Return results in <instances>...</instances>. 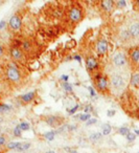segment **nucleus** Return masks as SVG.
Masks as SVG:
<instances>
[{
    "instance_id": "cd10ccee",
    "label": "nucleus",
    "mask_w": 139,
    "mask_h": 153,
    "mask_svg": "<svg viewBox=\"0 0 139 153\" xmlns=\"http://www.w3.org/2000/svg\"><path fill=\"white\" fill-rule=\"evenodd\" d=\"M133 7H134L135 11H139V0L133 1Z\"/></svg>"
},
{
    "instance_id": "b1692460",
    "label": "nucleus",
    "mask_w": 139,
    "mask_h": 153,
    "mask_svg": "<svg viewBox=\"0 0 139 153\" xmlns=\"http://www.w3.org/2000/svg\"><path fill=\"white\" fill-rule=\"evenodd\" d=\"M44 137L46 138V140H54V132H47V133H45L44 134Z\"/></svg>"
},
{
    "instance_id": "f03ea898",
    "label": "nucleus",
    "mask_w": 139,
    "mask_h": 153,
    "mask_svg": "<svg viewBox=\"0 0 139 153\" xmlns=\"http://www.w3.org/2000/svg\"><path fill=\"white\" fill-rule=\"evenodd\" d=\"M128 58L131 69L137 71L139 69V45H135L129 49Z\"/></svg>"
},
{
    "instance_id": "0eeeda50",
    "label": "nucleus",
    "mask_w": 139,
    "mask_h": 153,
    "mask_svg": "<svg viewBox=\"0 0 139 153\" xmlns=\"http://www.w3.org/2000/svg\"><path fill=\"white\" fill-rule=\"evenodd\" d=\"M22 25V21H21V18L19 17L18 15H14L11 17L9 21V28L10 30L12 32H16V30H20Z\"/></svg>"
},
{
    "instance_id": "f257e3e1",
    "label": "nucleus",
    "mask_w": 139,
    "mask_h": 153,
    "mask_svg": "<svg viewBox=\"0 0 139 153\" xmlns=\"http://www.w3.org/2000/svg\"><path fill=\"white\" fill-rule=\"evenodd\" d=\"M93 82L97 91L101 94H108L110 91V79L101 72H96L93 76Z\"/></svg>"
},
{
    "instance_id": "e433bc0d",
    "label": "nucleus",
    "mask_w": 139,
    "mask_h": 153,
    "mask_svg": "<svg viewBox=\"0 0 139 153\" xmlns=\"http://www.w3.org/2000/svg\"><path fill=\"white\" fill-rule=\"evenodd\" d=\"M135 133H136L137 135H139V130H135Z\"/></svg>"
},
{
    "instance_id": "5701e85b",
    "label": "nucleus",
    "mask_w": 139,
    "mask_h": 153,
    "mask_svg": "<svg viewBox=\"0 0 139 153\" xmlns=\"http://www.w3.org/2000/svg\"><path fill=\"white\" fill-rule=\"evenodd\" d=\"M11 109V107L5 104H0V112H7Z\"/></svg>"
},
{
    "instance_id": "7c9ffc66",
    "label": "nucleus",
    "mask_w": 139,
    "mask_h": 153,
    "mask_svg": "<svg viewBox=\"0 0 139 153\" xmlns=\"http://www.w3.org/2000/svg\"><path fill=\"white\" fill-rule=\"evenodd\" d=\"M63 86H64L65 89L68 90V91H70V90H71V87L69 86V84H68V83H64V85H63Z\"/></svg>"
},
{
    "instance_id": "f8f14e48",
    "label": "nucleus",
    "mask_w": 139,
    "mask_h": 153,
    "mask_svg": "<svg viewBox=\"0 0 139 153\" xmlns=\"http://www.w3.org/2000/svg\"><path fill=\"white\" fill-rule=\"evenodd\" d=\"M45 122L51 127H59V126L62 125L63 119L59 117H54V115H50V117H47L45 119Z\"/></svg>"
},
{
    "instance_id": "20e7f679",
    "label": "nucleus",
    "mask_w": 139,
    "mask_h": 153,
    "mask_svg": "<svg viewBox=\"0 0 139 153\" xmlns=\"http://www.w3.org/2000/svg\"><path fill=\"white\" fill-rule=\"evenodd\" d=\"M7 78L12 82H18L21 78V74L16 66L10 65L7 68Z\"/></svg>"
},
{
    "instance_id": "aec40b11",
    "label": "nucleus",
    "mask_w": 139,
    "mask_h": 153,
    "mask_svg": "<svg viewBox=\"0 0 139 153\" xmlns=\"http://www.w3.org/2000/svg\"><path fill=\"white\" fill-rule=\"evenodd\" d=\"M30 147V144H28V143H25V144H23V143H21V145H20L19 147H18L17 150L18 151H25L27 150L28 148Z\"/></svg>"
},
{
    "instance_id": "9d476101",
    "label": "nucleus",
    "mask_w": 139,
    "mask_h": 153,
    "mask_svg": "<svg viewBox=\"0 0 139 153\" xmlns=\"http://www.w3.org/2000/svg\"><path fill=\"white\" fill-rule=\"evenodd\" d=\"M112 62L115 66L117 67H121V66L126 65V57L124 53H117L116 55H114L113 59H112Z\"/></svg>"
},
{
    "instance_id": "f3484780",
    "label": "nucleus",
    "mask_w": 139,
    "mask_h": 153,
    "mask_svg": "<svg viewBox=\"0 0 139 153\" xmlns=\"http://www.w3.org/2000/svg\"><path fill=\"white\" fill-rule=\"evenodd\" d=\"M32 49V42L30 41H24L22 42V51H29Z\"/></svg>"
},
{
    "instance_id": "2f4dec72",
    "label": "nucleus",
    "mask_w": 139,
    "mask_h": 153,
    "mask_svg": "<svg viewBox=\"0 0 139 153\" xmlns=\"http://www.w3.org/2000/svg\"><path fill=\"white\" fill-rule=\"evenodd\" d=\"M96 123V120H89V121L87 122V125H92V124H95Z\"/></svg>"
},
{
    "instance_id": "a211bd4d",
    "label": "nucleus",
    "mask_w": 139,
    "mask_h": 153,
    "mask_svg": "<svg viewBox=\"0 0 139 153\" xmlns=\"http://www.w3.org/2000/svg\"><path fill=\"white\" fill-rule=\"evenodd\" d=\"M20 145H21V143H19V142H12V143H9V144H7V148L16 149V150H17L18 147H19Z\"/></svg>"
},
{
    "instance_id": "f704fd0d",
    "label": "nucleus",
    "mask_w": 139,
    "mask_h": 153,
    "mask_svg": "<svg viewBox=\"0 0 139 153\" xmlns=\"http://www.w3.org/2000/svg\"><path fill=\"white\" fill-rule=\"evenodd\" d=\"M4 24H5L4 21H1V22H0V30H1L2 27H4Z\"/></svg>"
},
{
    "instance_id": "c9c22d12",
    "label": "nucleus",
    "mask_w": 139,
    "mask_h": 153,
    "mask_svg": "<svg viewBox=\"0 0 139 153\" xmlns=\"http://www.w3.org/2000/svg\"><path fill=\"white\" fill-rule=\"evenodd\" d=\"M3 143H4V138L1 137V138H0V145H2Z\"/></svg>"
},
{
    "instance_id": "1a4fd4ad",
    "label": "nucleus",
    "mask_w": 139,
    "mask_h": 153,
    "mask_svg": "<svg viewBox=\"0 0 139 153\" xmlns=\"http://www.w3.org/2000/svg\"><path fill=\"white\" fill-rule=\"evenodd\" d=\"M10 53H11V57L13 58V60H15V61H23L24 60V51H22V48L16 46V45L12 47Z\"/></svg>"
},
{
    "instance_id": "9b49d317",
    "label": "nucleus",
    "mask_w": 139,
    "mask_h": 153,
    "mask_svg": "<svg viewBox=\"0 0 139 153\" xmlns=\"http://www.w3.org/2000/svg\"><path fill=\"white\" fill-rule=\"evenodd\" d=\"M101 5V11H104L105 13H111L114 9H115V1L112 0H104L99 3Z\"/></svg>"
},
{
    "instance_id": "6e6552de",
    "label": "nucleus",
    "mask_w": 139,
    "mask_h": 153,
    "mask_svg": "<svg viewBox=\"0 0 139 153\" xmlns=\"http://www.w3.org/2000/svg\"><path fill=\"white\" fill-rule=\"evenodd\" d=\"M108 51H109V43L107 40H99L96 44V53L99 56L103 57V56L107 55Z\"/></svg>"
},
{
    "instance_id": "a878e982",
    "label": "nucleus",
    "mask_w": 139,
    "mask_h": 153,
    "mask_svg": "<svg viewBox=\"0 0 139 153\" xmlns=\"http://www.w3.org/2000/svg\"><path fill=\"white\" fill-rule=\"evenodd\" d=\"M79 117V120H81V121H88V120L91 117V115H90V114H81Z\"/></svg>"
},
{
    "instance_id": "39448f33",
    "label": "nucleus",
    "mask_w": 139,
    "mask_h": 153,
    "mask_svg": "<svg viewBox=\"0 0 139 153\" xmlns=\"http://www.w3.org/2000/svg\"><path fill=\"white\" fill-rule=\"evenodd\" d=\"M85 64H86V68L88 69L89 72H93L99 70V62L97 61L96 58L92 57V56H89L85 59Z\"/></svg>"
},
{
    "instance_id": "c756f323",
    "label": "nucleus",
    "mask_w": 139,
    "mask_h": 153,
    "mask_svg": "<svg viewBox=\"0 0 139 153\" xmlns=\"http://www.w3.org/2000/svg\"><path fill=\"white\" fill-rule=\"evenodd\" d=\"M3 53H4V49H3V47H2V45L0 44V59L2 58V56H3Z\"/></svg>"
},
{
    "instance_id": "393cba45",
    "label": "nucleus",
    "mask_w": 139,
    "mask_h": 153,
    "mask_svg": "<svg viewBox=\"0 0 139 153\" xmlns=\"http://www.w3.org/2000/svg\"><path fill=\"white\" fill-rule=\"evenodd\" d=\"M124 7H126V2L124 1H116L115 2V7H117V9H122Z\"/></svg>"
},
{
    "instance_id": "4c0bfd02",
    "label": "nucleus",
    "mask_w": 139,
    "mask_h": 153,
    "mask_svg": "<svg viewBox=\"0 0 139 153\" xmlns=\"http://www.w3.org/2000/svg\"><path fill=\"white\" fill-rule=\"evenodd\" d=\"M46 153H56V152H54V151H47Z\"/></svg>"
},
{
    "instance_id": "c85d7f7f",
    "label": "nucleus",
    "mask_w": 139,
    "mask_h": 153,
    "mask_svg": "<svg viewBox=\"0 0 139 153\" xmlns=\"http://www.w3.org/2000/svg\"><path fill=\"white\" fill-rule=\"evenodd\" d=\"M14 133H15L16 136H20V135H21V130H20L19 126H17V127L15 128V130H14Z\"/></svg>"
},
{
    "instance_id": "4be33fe9",
    "label": "nucleus",
    "mask_w": 139,
    "mask_h": 153,
    "mask_svg": "<svg viewBox=\"0 0 139 153\" xmlns=\"http://www.w3.org/2000/svg\"><path fill=\"white\" fill-rule=\"evenodd\" d=\"M19 128H20V130H21V131H26V130L29 129V124H27V123H21L19 125Z\"/></svg>"
},
{
    "instance_id": "423d86ee",
    "label": "nucleus",
    "mask_w": 139,
    "mask_h": 153,
    "mask_svg": "<svg viewBox=\"0 0 139 153\" xmlns=\"http://www.w3.org/2000/svg\"><path fill=\"white\" fill-rule=\"evenodd\" d=\"M110 84L113 86L115 89H122L126 85V82H124V79L119 74H113L110 78Z\"/></svg>"
},
{
    "instance_id": "412c9836",
    "label": "nucleus",
    "mask_w": 139,
    "mask_h": 153,
    "mask_svg": "<svg viewBox=\"0 0 139 153\" xmlns=\"http://www.w3.org/2000/svg\"><path fill=\"white\" fill-rule=\"evenodd\" d=\"M118 133L121 134V135H128V134L130 133V130H129V128H126V127H121V128H119V130H118Z\"/></svg>"
},
{
    "instance_id": "72a5a7b5",
    "label": "nucleus",
    "mask_w": 139,
    "mask_h": 153,
    "mask_svg": "<svg viewBox=\"0 0 139 153\" xmlns=\"http://www.w3.org/2000/svg\"><path fill=\"white\" fill-rule=\"evenodd\" d=\"M115 114V111H108V115L109 117H112V115Z\"/></svg>"
},
{
    "instance_id": "58836bf2",
    "label": "nucleus",
    "mask_w": 139,
    "mask_h": 153,
    "mask_svg": "<svg viewBox=\"0 0 139 153\" xmlns=\"http://www.w3.org/2000/svg\"><path fill=\"white\" fill-rule=\"evenodd\" d=\"M72 153H77V152H76V151H74V152H72Z\"/></svg>"
},
{
    "instance_id": "4468645a",
    "label": "nucleus",
    "mask_w": 139,
    "mask_h": 153,
    "mask_svg": "<svg viewBox=\"0 0 139 153\" xmlns=\"http://www.w3.org/2000/svg\"><path fill=\"white\" fill-rule=\"evenodd\" d=\"M35 97H36V92L35 91H30L27 92V94H23L21 97V102L24 103V104H28V103H32L34 101Z\"/></svg>"
},
{
    "instance_id": "473e14b6",
    "label": "nucleus",
    "mask_w": 139,
    "mask_h": 153,
    "mask_svg": "<svg viewBox=\"0 0 139 153\" xmlns=\"http://www.w3.org/2000/svg\"><path fill=\"white\" fill-rule=\"evenodd\" d=\"M85 111L86 112H88V111H92V106H87L85 109Z\"/></svg>"
},
{
    "instance_id": "bb28decb",
    "label": "nucleus",
    "mask_w": 139,
    "mask_h": 153,
    "mask_svg": "<svg viewBox=\"0 0 139 153\" xmlns=\"http://www.w3.org/2000/svg\"><path fill=\"white\" fill-rule=\"evenodd\" d=\"M126 137H128V140H130V142H132V140H134L135 138H136V134L134 133H129L128 135H126Z\"/></svg>"
},
{
    "instance_id": "ddd939ff",
    "label": "nucleus",
    "mask_w": 139,
    "mask_h": 153,
    "mask_svg": "<svg viewBox=\"0 0 139 153\" xmlns=\"http://www.w3.org/2000/svg\"><path fill=\"white\" fill-rule=\"evenodd\" d=\"M129 34L131 38H138L139 37V23H132L129 26Z\"/></svg>"
},
{
    "instance_id": "6ab92c4d",
    "label": "nucleus",
    "mask_w": 139,
    "mask_h": 153,
    "mask_svg": "<svg viewBox=\"0 0 139 153\" xmlns=\"http://www.w3.org/2000/svg\"><path fill=\"white\" fill-rule=\"evenodd\" d=\"M110 132H111V126H110L109 124L104 125V127H103V134L104 135H108V134H110Z\"/></svg>"
},
{
    "instance_id": "7ed1b4c3",
    "label": "nucleus",
    "mask_w": 139,
    "mask_h": 153,
    "mask_svg": "<svg viewBox=\"0 0 139 153\" xmlns=\"http://www.w3.org/2000/svg\"><path fill=\"white\" fill-rule=\"evenodd\" d=\"M84 17V12L81 7H72L68 12V18L73 23H79Z\"/></svg>"
},
{
    "instance_id": "2eb2a0df",
    "label": "nucleus",
    "mask_w": 139,
    "mask_h": 153,
    "mask_svg": "<svg viewBox=\"0 0 139 153\" xmlns=\"http://www.w3.org/2000/svg\"><path fill=\"white\" fill-rule=\"evenodd\" d=\"M101 138H103V134L97 133V132H96V133H93V134H91V135H90V140H92V142H94V143L101 140Z\"/></svg>"
},
{
    "instance_id": "dca6fc26",
    "label": "nucleus",
    "mask_w": 139,
    "mask_h": 153,
    "mask_svg": "<svg viewBox=\"0 0 139 153\" xmlns=\"http://www.w3.org/2000/svg\"><path fill=\"white\" fill-rule=\"evenodd\" d=\"M131 85L132 86H138L139 85V74H135L134 76H132V79H131Z\"/></svg>"
}]
</instances>
